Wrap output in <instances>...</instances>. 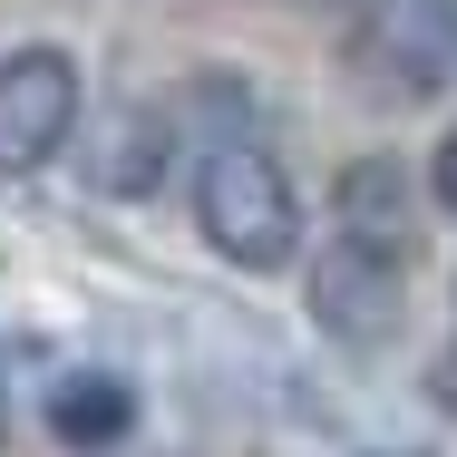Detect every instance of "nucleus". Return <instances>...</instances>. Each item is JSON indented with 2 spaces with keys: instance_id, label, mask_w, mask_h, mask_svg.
I'll use <instances>...</instances> for the list:
<instances>
[{
  "instance_id": "6",
  "label": "nucleus",
  "mask_w": 457,
  "mask_h": 457,
  "mask_svg": "<svg viewBox=\"0 0 457 457\" xmlns=\"http://www.w3.org/2000/svg\"><path fill=\"white\" fill-rule=\"evenodd\" d=\"M49 428H59V448L97 457V448H117V438L137 428V389H127V379H107V370H79V379L49 399Z\"/></svg>"
},
{
  "instance_id": "1",
  "label": "nucleus",
  "mask_w": 457,
  "mask_h": 457,
  "mask_svg": "<svg viewBox=\"0 0 457 457\" xmlns=\"http://www.w3.org/2000/svg\"><path fill=\"white\" fill-rule=\"evenodd\" d=\"M195 224L234 273H282L292 244H302V204H292V176L273 166V146L224 137L195 176Z\"/></svg>"
},
{
  "instance_id": "2",
  "label": "nucleus",
  "mask_w": 457,
  "mask_h": 457,
  "mask_svg": "<svg viewBox=\"0 0 457 457\" xmlns=\"http://www.w3.org/2000/svg\"><path fill=\"white\" fill-rule=\"evenodd\" d=\"M351 49H361L370 88L438 97V88H457V0H370Z\"/></svg>"
},
{
  "instance_id": "5",
  "label": "nucleus",
  "mask_w": 457,
  "mask_h": 457,
  "mask_svg": "<svg viewBox=\"0 0 457 457\" xmlns=\"http://www.w3.org/2000/svg\"><path fill=\"white\" fill-rule=\"evenodd\" d=\"M409 214H419V185H409L399 156L341 166V185H331V234H351L370 253H399V263H409Z\"/></svg>"
},
{
  "instance_id": "7",
  "label": "nucleus",
  "mask_w": 457,
  "mask_h": 457,
  "mask_svg": "<svg viewBox=\"0 0 457 457\" xmlns=\"http://www.w3.org/2000/svg\"><path fill=\"white\" fill-rule=\"evenodd\" d=\"M428 195L457 214V127H448V146H438V166H428Z\"/></svg>"
},
{
  "instance_id": "9",
  "label": "nucleus",
  "mask_w": 457,
  "mask_h": 457,
  "mask_svg": "<svg viewBox=\"0 0 457 457\" xmlns=\"http://www.w3.org/2000/svg\"><path fill=\"white\" fill-rule=\"evenodd\" d=\"M321 10H341V0H321Z\"/></svg>"
},
{
  "instance_id": "8",
  "label": "nucleus",
  "mask_w": 457,
  "mask_h": 457,
  "mask_svg": "<svg viewBox=\"0 0 457 457\" xmlns=\"http://www.w3.org/2000/svg\"><path fill=\"white\" fill-rule=\"evenodd\" d=\"M438 389H448V399H457V351H448V370H438Z\"/></svg>"
},
{
  "instance_id": "4",
  "label": "nucleus",
  "mask_w": 457,
  "mask_h": 457,
  "mask_svg": "<svg viewBox=\"0 0 457 457\" xmlns=\"http://www.w3.org/2000/svg\"><path fill=\"white\" fill-rule=\"evenodd\" d=\"M312 321L351 351H379L399 331V253H370L351 234H331L312 253Z\"/></svg>"
},
{
  "instance_id": "3",
  "label": "nucleus",
  "mask_w": 457,
  "mask_h": 457,
  "mask_svg": "<svg viewBox=\"0 0 457 457\" xmlns=\"http://www.w3.org/2000/svg\"><path fill=\"white\" fill-rule=\"evenodd\" d=\"M69 127H79V59L49 49V39L10 49L0 59V176L49 166L69 146Z\"/></svg>"
}]
</instances>
